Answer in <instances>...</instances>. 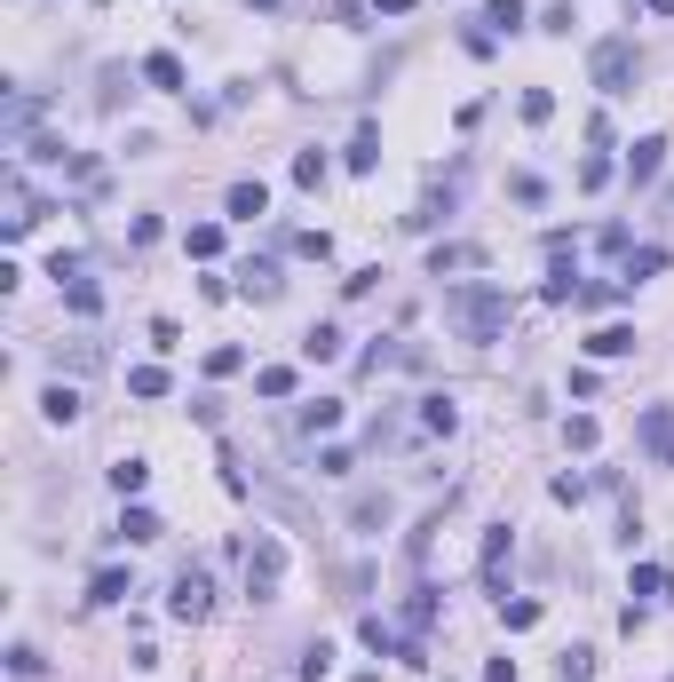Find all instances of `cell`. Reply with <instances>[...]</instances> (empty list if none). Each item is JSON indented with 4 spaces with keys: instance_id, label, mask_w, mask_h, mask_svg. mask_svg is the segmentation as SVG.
<instances>
[{
    "instance_id": "cell-32",
    "label": "cell",
    "mask_w": 674,
    "mask_h": 682,
    "mask_svg": "<svg viewBox=\"0 0 674 682\" xmlns=\"http://www.w3.org/2000/svg\"><path fill=\"white\" fill-rule=\"evenodd\" d=\"M294 675H302V682H326V675H334V643H310V651H302V667H294Z\"/></svg>"
},
{
    "instance_id": "cell-28",
    "label": "cell",
    "mask_w": 674,
    "mask_h": 682,
    "mask_svg": "<svg viewBox=\"0 0 674 682\" xmlns=\"http://www.w3.org/2000/svg\"><path fill=\"white\" fill-rule=\"evenodd\" d=\"M238 278H246V294H254V302H270V294H278V262H246Z\"/></svg>"
},
{
    "instance_id": "cell-35",
    "label": "cell",
    "mask_w": 674,
    "mask_h": 682,
    "mask_svg": "<svg viewBox=\"0 0 674 682\" xmlns=\"http://www.w3.org/2000/svg\"><path fill=\"white\" fill-rule=\"evenodd\" d=\"M238 365H246V349H238V341H223V349H207V373H215V381H230Z\"/></svg>"
},
{
    "instance_id": "cell-39",
    "label": "cell",
    "mask_w": 674,
    "mask_h": 682,
    "mask_svg": "<svg viewBox=\"0 0 674 682\" xmlns=\"http://www.w3.org/2000/svg\"><path fill=\"white\" fill-rule=\"evenodd\" d=\"M151 349H183V326L175 318H151Z\"/></svg>"
},
{
    "instance_id": "cell-38",
    "label": "cell",
    "mask_w": 674,
    "mask_h": 682,
    "mask_svg": "<svg viewBox=\"0 0 674 682\" xmlns=\"http://www.w3.org/2000/svg\"><path fill=\"white\" fill-rule=\"evenodd\" d=\"M548 492H556L563 508H579V500H587V476H556V484H548Z\"/></svg>"
},
{
    "instance_id": "cell-9",
    "label": "cell",
    "mask_w": 674,
    "mask_h": 682,
    "mask_svg": "<svg viewBox=\"0 0 674 682\" xmlns=\"http://www.w3.org/2000/svg\"><path fill=\"white\" fill-rule=\"evenodd\" d=\"M635 437H643V445H651V453H659V460H674V405H651Z\"/></svg>"
},
{
    "instance_id": "cell-7",
    "label": "cell",
    "mask_w": 674,
    "mask_h": 682,
    "mask_svg": "<svg viewBox=\"0 0 674 682\" xmlns=\"http://www.w3.org/2000/svg\"><path fill=\"white\" fill-rule=\"evenodd\" d=\"M635 341H643L635 326H595V334L579 341V349H587V357H635Z\"/></svg>"
},
{
    "instance_id": "cell-37",
    "label": "cell",
    "mask_w": 674,
    "mask_h": 682,
    "mask_svg": "<svg viewBox=\"0 0 674 682\" xmlns=\"http://www.w3.org/2000/svg\"><path fill=\"white\" fill-rule=\"evenodd\" d=\"M611 183V159H579V191H603Z\"/></svg>"
},
{
    "instance_id": "cell-26",
    "label": "cell",
    "mask_w": 674,
    "mask_h": 682,
    "mask_svg": "<svg viewBox=\"0 0 674 682\" xmlns=\"http://www.w3.org/2000/svg\"><path fill=\"white\" fill-rule=\"evenodd\" d=\"M627 595H635V603H643V595H674V579L659 564H635V579H627Z\"/></svg>"
},
{
    "instance_id": "cell-3",
    "label": "cell",
    "mask_w": 674,
    "mask_h": 682,
    "mask_svg": "<svg viewBox=\"0 0 674 682\" xmlns=\"http://www.w3.org/2000/svg\"><path fill=\"white\" fill-rule=\"evenodd\" d=\"M278 587H286V540L262 532V540L246 548V595H254V603H278Z\"/></svg>"
},
{
    "instance_id": "cell-34",
    "label": "cell",
    "mask_w": 674,
    "mask_h": 682,
    "mask_svg": "<svg viewBox=\"0 0 674 682\" xmlns=\"http://www.w3.org/2000/svg\"><path fill=\"white\" fill-rule=\"evenodd\" d=\"M294 183L318 191V183H326V151H294Z\"/></svg>"
},
{
    "instance_id": "cell-18",
    "label": "cell",
    "mask_w": 674,
    "mask_h": 682,
    "mask_svg": "<svg viewBox=\"0 0 674 682\" xmlns=\"http://www.w3.org/2000/svg\"><path fill=\"white\" fill-rule=\"evenodd\" d=\"M302 357H310V365H334L341 357V326H310V334H302Z\"/></svg>"
},
{
    "instance_id": "cell-6",
    "label": "cell",
    "mask_w": 674,
    "mask_h": 682,
    "mask_svg": "<svg viewBox=\"0 0 674 682\" xmlns=\"http://www.w3.org/2000/svg\"><path fill=\"white\" fill-rule=\"evenodd\" d=\"M143 88L183 96V56H175V48H151V56H143Z\"/></svg>"
},
{
    "instance_id": "cell-40",
    "label": "cell",
    "mask_w": 674,
    "mask_h": 682,
    "mask_svg": "<svg viewBox=\"0 0 674 682\" xmlns=\"http://www.w3.org/2000/svg\"><path fill=\"white\" fill-rule=\"evenodd\" d=\"M373 16H413V0H373Z\"/></svg>"
},
{
    "instance_id": "cell-1",
    "label": "cell",
    "mask_w": 674,
    "mask_h": 682,
    "mask_svg": "<svg viewBox=\"0 0 674 682\" xmlns=\"http://www.w3.org/2000/svg\"><path fill=\"white\" fill-rule=\"evenodd\" d=\"M508 286L500 278H476V286H452L445 294V318H452V334L468 341V349H492V341L508 334Z\"/></svg>"
},
{
    "instance_id": "cell-13",
    "label": "cell",
    "mask_w": 674,
    "mask_h": 682,
    "mask_svg": "<svg viewBox=\"0 0 674 682\" xmlns=\"http://www.w3.org/2000/svg\"><path fill=\"white\" fill-rule=\"evenodd\" d=\"M262 207H270V191H262L254 175H246V183H230V223H254Z\"/></svg>"
},
{
    "instance_id": "cell-22",
    "label": "cell",
    "mask_w": 674,
    "mask_h": 682,
    "mask_svg": "<svg viewBox=\"0 0 674 682\" xmlns=\"http://www.w3.org/2000/svg\"><path fill=\"white\" fill-rule=\"evenodd\" d=\"M445 215H452V183H445V191H429V199H421V215H405V230H437Z\"/></svg>"
},
{
    "instance_id": "cell-42",
    "label": "cell",
    "mask_w": 674,
    "mask_h": 682,
    "mask_svg": "<svg viewBox=\"0 0 674 682\" xmlns=\"http://www.w3.org/2000/svg\"><path fill=\"white\" fill-rule=\"evenodd\" d=\"M254 8H278V0H254Z\"/></svg>"
},
{
    "instance_id": "cell-41",
    "label": "cell",
    "mask_w": 674,
    "mask_h": 682,
    "mask_svg": "<svg viewBox=\"0 0 674 682\" xmlns=\"http://www.w3.org/2000/svg\"><path fill=\"white\" fill-rule=\"evenodd\" d=\"M651 16H674V0H651Z\"/></svg>"
},
{
    "instance_id": "cell-15",
    "label": "cell",
    "mask_w": 674,
    "mask_h": 682,
    "mask_svg": "<svg viewBox=\"0 0 674 682\" xmlns=\"http://www.w3.org/2000/svg\"><path fill=\"white\" fill-rule=\"evenodd\" d=\"M508 548H516L508 524H492V532H484V587H492V595H500V564H508Z\"/></svg>"
},
{
    "instance_id": "cell-19",
    "label": "cell",
    "mask_w": 674,
    "mask_h": 682,
    "mask_svg": "<svg viewBox=\"0 0 674 682\" xmlns=\"http://www.w3.org/2000/svg\"><path fill=\"white\" fill-rule=\"evenodd\" d=\"M112 484H119V500H135V492H143V484H151V460H112Z\"/></svg>"
},
{
    "instance_id": "cell-10",
    "label": "cell",
    "mask_w": 674,
    "mask_h": 682,
    "mask_svg": "<svg viewBox=\"0 0 674 682\" xmlns=\"http://www.w3.org/2000/svg\"><path fill=\"white\" fill-rule=\"evenodd\" d=\"M667 270V246H627V270H619V286H643V278H659Z\"/></svg>"
},
{
    "instance_id": "cell-17",
    "label": "cell",
    "mask_w": 674,
    "mask_h": 682,
    "mask_svg": "<svg viewBox=\"0 0 674 682\" xmlns=\"http://www.w3.org/2000/svg\"><path fill=\"white\" fill-rule=\"evenodd\" d=\"M159 532H167V524H159L151 508H127V516H119V540H135V548H151Z\"/></svg>"
},
{
    "instance_id": "cell-20",
    "label": "cell",
    "mask_w": 674,
    "mask_h": 682,
    "mask_svg": "<svg viewBox=\"0 0 674 682\" xmlns=\"http://www.w3.org/2000/svg\"><path fill=\"white\" fill-rule=\"evenodd\" d=\"M64 302H72V318H96V310H104V286H96V278H72Z\"/></svg>"
},
{
    "instance_id": "cell-33",
    "label": "cell",
    "mask_w": 674,
    "mask_h": 682,
    "mask_svg": "<svg viewBox=\"0 0 674 682\" xmlns=\"http://www.w3.org/2000/svg\"><path fill=\"white\" fill-rule=\"evenodd\" d=\"M556 675L563 682H587V675H595V651H587V643H571V651L556 659Z\"/></svg>"
},
{
    "instance_id": "cell-25",
    "label": "cell",
    "mask_w": 674,
    "mask_h": 682,
    "mask_svg": "<svg viewBox=\"0 0 674 682\" xmlns=\"http://www.w3.org/2000/svg\"><path fill=\"white\" fill-rule=\"evenodd\" d=\"M421 429L452 437V429H460V405H452V397H429V405H421Z\"/></svg>"
},
{
    "instance_id": "cell-29",
    "label": "cell",
    "mask_w": 674,
    "mask_h": 682,
    "mask_svg": "<svg viewBox=\"0 0 674 682\" xmlns=\"http://www.w3.org/2000/svg\"><path fill=\"white\" fill-rule=\"evenodd\" d=\"M127 397H167V365H135L127 373Z\"/></svg>"
},
{
    "instance_id": "cell-5",
    "label": "cell",
    "mask_w": 674,
    "mask_h": 682,
    "mask_svg": "<svg viewBox=\"0 0 674 682\" xmlns=\"http://www.w3.org/2000/svg\"><path fill=\"white\" fill-rule=\"evenodd\" d=\"M659 167H667V135H635L627 143V183L643 191V183H659Z\"/></svg>"
},
{
    "instance_id": "cell-36",
    "label": "cell",
    "mask_w": 674,
    "mask_h": 682,
    "mask_svg": "<svg viewBox=\"0 0 674 682\" xmlns=\"http://www.w3.org/2000/svg\"><path fill=\"white\" fill-rule=\"evenodd\" d=\"M524 119H532V127H540V119H556V96H548V88H524Z\"/></svg>"
},
{
    "instance_id": "cell-14",
    "label": "cell",
    "mask_w": 674,
    "mask_h": 682,
    "mask_svg": "<svg viewBox=\"0 0 674 682\" xmlns=\"http://www.w3.org/2000/svg\"><path fill=\"white\" fill-rule=\"evenodd\" d=\"M294 381H302L294 365H262V373H254V397H270V405H286V397H294Z\"/></svg>"
},
{
    "instance_id": "cell-2",
    "label": "cell",
    "mask_w": 674,
    "mask_h": 682,
    "mask_svg": "<svg viewBox=\"0 0 674 682\" xmlns=\"http://www.w3.org/2000/svg\"><path fill=\"white\" fill-rule=\"evenodd\" d=\"M635 72H643L635 40H595V48H587V80H595L603 96H627V88H635Z\"/></svg>"
},
{
    "instance_id": "cell-12",
    "label": "cell",
    "mask_w": 674,
    "mask_h": 682,
    "mask_svg": "<svg viewBox=\"0 0 674 682\" xmlns=\"http://www.w3.org/2000/svg\"><path fill=\"white\" fill-rule=\"evenodd\" d=\"M127 595H135V579H127L119 564H104L96 579H88V603H127Z\"/></svg>"
},
{
    "instance_id": "cell-24",
    "label": "cell",
    "mask_w": 674,
    "mask_h": 682,
    "mask_svg": "<svg viewBox=\"0 0 674 682\" xmlns=\"http://www.w3.org/2000/svg\"><path fill=\"white\" fill-rule=\"evenodd\" d=\"M183 246H191V262H215V254H223V223H191Z\"/></svg>"
},
{
    "instance_id": "cell-16",
    "label": "cell",
    "mask_w": 674,
    "mask_h": 682,
    "mask_svg": "<svg viewBox=\"0 0 674 682\" xmlns=\"http://www.w3.org/2000/svg\"><path fill=\"white\" fill-rule=\"evenodd\" d=\"M381 167V127H357V143H349V175H373Z\"/></svg>"
},
{
    "instance_id": "cell-27",
    "label": "cell",
    "mask_w": 674,
    "mask_h": 682,
    "mask_svg": "<svg viewBox=\"0 0 674 682\" xmlns=\"http://www.w3.org/2000/svg\"><path fill=\"white\" fill-rule=\"evenodd\" d=\"M548 302H556V310H571V302H579V270H571V262H556V270H548Z\"/></svg>"
},
{
    "instance_id": "cell-4",
    "label": "cell",
    "mask_w": 674,
    "mask_h": 682,
    "mask_svg": "<svg viewBox=\"0 0 674 682\" xmlns=\"http://www.w3.org/2000/svg\"><path fill=\"white\" fill-rule=\"evenodd\" d=\"M207 611H215V579H207V564H183V571H175V595H167V619L199 627Z\"/></svg>"
},
{
    "instance_id": "cell-8",
    "label": "cell",
    "mask_w": 674,
    "mask_h": 682,
    "mask_svg": "<svg viewBox=\"0 0 674 682\" xmlns=\"http://www.w3.org/2000/svg\"><path fill=\"white\" fill-rule=\"evenodd\" d=\"M40 413H48L56 429H72V421H80V389H72V381H48V389H40Z\"/></svg>"
},
{
    "instance_id": "cell-23",
    "label": "cell",
    "mask_w": 674,
    "mask_h": 682,
    "mask_svg": "<svg viewBox=\"0 0 674 682\" xmlns=\"http://www.w3.org/2000/svg\"><path fill=\"white\" fill-rule=\"evenodd\" d=\"M476 24H484V32H516V24H524V0H484Z\"/></svg>"
},
{
    "instance_id": "cell-21",
    "label": "cell",
    "mask_w": 674,
    "mask_h": 682,
    "mask_svg": "<svg viewBox=\"0 0 674 682\" xmlns=\"http://www.w3.org/2000/svg\"><path fill=\"white\" fill-rule=\"evenodd\" d=\"M500 627H508V635H524V627H540V603H532V595H516V603L500 595Z\"/></svg>"
},
{
    "instance_id": "cell-30",
    "label": "cell",
    "mask_w": 674,
    "mask_h": 682,
    "mask_svg": "<svg viewBox=\"0 0 674 682\" xmlns=\"http://www.w3.org/2000/svg\"><path fill=\"white\" fill-rule=\"evenodd\" d=\"M595 437H603L595 413H571V421H563V445H571V453H595Z\"/></svg>"
},
{
    "instance_id": "cell-11",
    "label": "cell",
    "mask_w": 674,
    "mask_h": 682,
    "mask_svg": "<svg viewBox=\"0 0 674 682\" xmlns=\"http://www.w3.org/2000/svg\"><path fill=\"white\" fill-rule=\"evenodd\" d=\"M445 270H484V246H468V238L460 246H437L429 254V278H445Z\"/></svg>"
},
{
    "instance_id": "cell-31",
    "label": "cell",
    "mask_w": 674,
    "mask_h": 682,
    "mask_svg": "<svg viewBox=\"0 0 674 682\" xmlns=\"http://www.w3.org/2000/svg\"><path fill=\"white\" fill-rule=\"evenodd\" d=\"M302 429H310V437H326V429H341V405H334V397H318V405H302Z\"/></svg>"
}]
</instances>
